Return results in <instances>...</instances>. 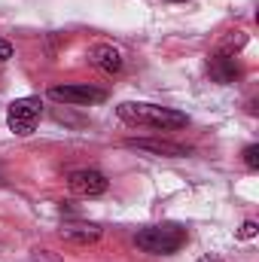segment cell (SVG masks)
<instances>
[{
  "label": "cell",
  "mask_w": 259,
  "mask_h": 262,
  "mask_svg": "<svg viewBox=\"0 0 259 262\" xmlns=\"http://www.w3.org/2000/svg\"><path fill=\"white\" fill-rule=\"evenodd\" d=\"M89 61L98 67V70H104V73H119V70H122V55H119V49H113V46H107V43L92 46V49H89Z\"/></svg>",
  "instance_id": "obj_8"
},
{
  "label": "cell",
  "mask_w": 259,
  "mask_h": 262,
  "mask_svg": "<svg viewBox=\"0 0 259 262\" xmlns=\"http://www.w3.org/2000/svg\"><path fill=\"white\" fill-rule=\"evenodd\" d=\"M207 73L220 82V85H229V82H235L238 76H241V64H238V58L232 55V52H213L210 55V61H207Z\"/></svg>",
  "instance_id": "obj_6"
},
{
  "label": "cell",
  "mask_w": 259,
  "mask_h": 262,
  "mask_svg": "<svg viewBox=\"0 0 259 262\" xmlns=\"http://www.w3.org/2000/svg\"><path fill=\"white\" fill-rule=\"evenodd\" d=\"M61 238L64 241H73V244H92L101 238V229L92 226V223H67L61 229Z\"/></svg>",
  "instance_id": "obj_9"
},
{
  "label": "cell",
  "mask_w": 259,
  "mask_h": 262,
  "mask_svg": "<svg viewBox=\"0 0 259 262\" xmlns=\"http://www.w3.org/2000/svg\"><path fill=\"white\" fill-rule=\"evenodd\" d=\"M12 58V46L6 40H0V61H9Z\"/></svg>",
  "instance_id": "obj_12"
},
{
  "label": "cell",
  "mask_w": 259,
  "mask_h": 262,
  "mask_svg": "<svg viewBox=\"0 0 259 262\" xmlns=\"http://www.w3.org/2000/svg\"><path fill=\"white\" fill-rule=\"evenodd\" d=\"M67 186L73 195H82V198H95V195H104L107 192V177L101 171H92V168H79L67 177Z\"/></svg>",
  "instance_id": "obj_5"
},
{
  "label": "cell",
  "mask_w": 259,
  "mask_h": 262,
  "mask_svg": "<svg viewBox=\"0 0 259 262\" xmlns=\"http://www.w3.org/2000/svg\"><path fill=\"white\" fill-rule=\"evenodd\" d=\"M134 244L149 256H168V253H177L186 244V229L177 226V223L149 226V229H140L134 235Z\"/></svg>",
  "instance_id": "obj_2"
},
{
  "label": "cell",
  "mask_w": 259,
  "mask_h": 262,
  "mask_svg": "<svg viewBox=\"0 0 259 262\" xmlns=\"http://www.w3.org/2000/svg\"><path fill=\"white\" fill-rule=\"evenodd\" d=\"M49 98L58 101V104H76V107H82V104H98V101H104L107 92H104V89H95V85H89V82H67V85H52V89H49Z\"/></svg>",
  "instance_id": "obj_4"
},
{
  "label": "cell",
  "mask_w": 259,
  "mask_h": 262,
  "mask_svg": "<svg viewBox=\"0 0 259 262\" xmlns=\"http://www.w3.org/2000/svg\"><path fill=\"white\" fill-rule=\"evenodd\" d=\"M40 113H43V101L40 98H18L9 104V113H6V125L15 131V134H31L40 122Z\"/></svg>",
  "instance_id": "obj_3"
},
{
  "label": "cell",
  "mask_w": 259,
  "mask_h": 262,
  "mask_svg": "<svg viewBox=\"0 0 259 262\" xmlns=\"http://www.w3.org/2000/svg\"><path fill=\"white\" fill-rule=\"evenodd\" d=\"M256 235V223L253 220H247L244 226H241V232H238V238H253Z\"/></svg>",
  "instance_id": "obj_11"
},
{
  "label": "cell",
  "mask_w": 259,
  "mask_h": 262,
  "mask_svg": "<svg viewBox=\"0 0 259 262\" xmlns=\"http://www.w3.org/2000/svg\"><path fill=\"white\" fill-rule=\"evenodd\" d=\"M119 119L137 125V128H156V131H174L183 128L189 122L186 113L180 110H171V107H159V104H140V101H125L116 107Z\"/></svg>",
  "instance_id": "obj_1"
},
{
  "label": "cell",
  "mask_w": 259,
  "mask_h": 262,
  "mask_svg": "<svg viewBox=\"0 0 259 262\" xmlns=\"http://www.w3.org/2000/svg\"><path fill=\"white\" fill-rule=\"evenodd\" d=\"M244 165H247V168H253V171L259 168V146H256V143H250V146L244 149Z\"/></svg>",
  "instance_id": "obj_10"
},
{
  "label": "cell",
  "mask_w": 259,
  "mask_h": 262,
  "mask_svg": "<svg viewBox=\"0 0 259 262\" xmlns=\"http://www.w3.org/2000/svg\"><path fill=\"white\" fill-rule=\"evenodd\" d=\"M125 146L131 149H140V152H153V156H168V159H180V156H189V149L186 146H180V143H171V140H149V137H131L125 140Z\"/></svg>",
  "instance_id": "obj_7"
}]
</instances>
